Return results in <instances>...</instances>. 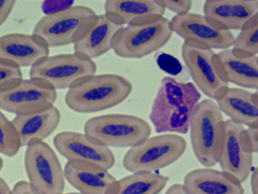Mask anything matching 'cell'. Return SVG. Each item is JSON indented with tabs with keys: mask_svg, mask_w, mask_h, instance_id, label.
I'll return each mask as SVG.
<instances>
[{
	"mask_svg": "<svg viewBox=\"0 0 258 194\" xmlns=\"http://www.w3.org/2000/svg\"><path fill=\"white\" fill-rule=\"evenodd\" d=\"M200 99L201 94L193 83L163 78L149 115L156 132L187 133Z\"/></svg>",
	"mask_w": 258,
	"mask_h": 194,
	"instance_id": "1",
	"label": "cell"
},
{
	"mask_svg": "<svg viewBox=\"0 0 258 194\" xmlns=\"http://www.w3.org/2000/svg\"><path fill=\"white\" fill-rule=\"evenodd\" d=\"M132 91L130 81L121 75H94L69 89L64 102L74 112L96 113L120 105Z\"/></svg>",
	"mask_w": 258,
	"mask_h": 194,
	"instance_id": "2",
	"label": "cell"
},
{
	"mask_svg": "<svg viewBox=\"0 0 258 194\" xmlns=\"http://www.w3.org/2000/svg\"><path fill=\"white\" fill-rule=\"evenodd\" d=\"M222 112L213 99L198 104L191 118L189 129L191 144L198 161L204 167L218 163L225 136Z\"/></svg>",
	"mask_w": 258,
	"mask_h": 194,
	"instance_id": "3",
	"label": "cell"
},
{
	"mask_svg": "<svg viewBox=\"0 0 258 194\" xmlns=\"http://www.w3.org/2000/svg\"><path fill=\"white\" fill-rule=\"evenodd\" d=\"M97 16L89 7L71 6L43 16L32 34L49 48L75 44L88 31Z\"/></svg>",
	"mask_w": 258,
	"mask_h": 194,
	"instance_id": "4",
	"label": "cell"
},
{
	"mask_svg": "<svg viewBox=\"0 0 258 194\" xmlns=\"http://www.w3.org/2000/svg\"><path fill=\"white\" fill-rule=\"evenodd\" d=\"M85 133L107 147L132 148L150 137L151 128L141 117L109 114L91 118L85 122Z\"/></svg>",
	"mask_w": 258,
	"mask_h": 194,
	"instance_id": "5",
	"label": "cell"
},
{
	"mask_svg": "<svg viewBox=\"0 0 258 194\" xmlns=\"http://www.w3.org/2000/svg\"><path fill=\"white\" fill-rule=\"evenodd\" d=\"M186 149L185 138L176 134L149 137L128 150L123 157V166L132 173L155 172L178 160Z\"/></svg>",
	"mask_w": 258,
	"mask_h": 194,
	"instance_id": "6",
	"label": "cell"
},
{
	"mask_svg": "<svg viewBox=\"0 0 258 194\" xmlns=\"http://www.w3.org/2000/svg\"><path fill=\"white\" fill-rule=\"evenodd\" d=\"M93 61L76 53L48 56L31 68L30 78L54 90L71 89L95 75Z\"/></svg>",
	"mask_w": 258,
	"mask_h": 194,
	"instance_id": "7",
	"label": "cell"
},
{
	"mask_svg": "<svg viewBox=\"0 0 258 194\" xmlns=\"http://www.w3.org/2000/svg\"><path fill=\"white\" fill-rule=\"evenodd\" d=\"M181 53L194 84L210 99H220L229 87L218 55L212 48L191 41H184Z\"/></svg>",
	"mask_w": 258,
	"mask_h": 194,
	"instance_id": "8",
	"label": "cell"
},
{
	"mask_svg": "<svg viewBox=\"0 0 258 194\" xmlns=\"http://www.w3.org/2000/svg\"><path fill=\"white\" fill-rule=\"evenodd\" d=\"M172 34L170 21L164 16L145 24L126 25L119 31L112 50L123 59H140L167 44Z\"/></svg>",
	"mask_w": 258,
	"mask_h": 194,
	"instance_id": "9",
	"label": "cell"
},
{
	"mask_svg": "<svg viewBox=\"0 0 258 194\" xmlns=\"http://www.w3.org/2000/svg\"><path fill=\"white\" fill-rule=\"evenodd\" d=\"M24 165L29 183L40 194H63L66 177L57 155L47 143L27 147Z\"/></svg>",
	"mask_w": 258,
	"mask_h": 194,
	"instance_id": "10",
	"label": "cell"
},
{
	"mask_svg": "<svg viewBox=\"0 0 258 194\" xmlns=\"http://www.w3.org/2000/svg\"><path fill=\"white\" fill-rule=\"evenodd\" d=\"M225 136L218 163L222 172L243 183L252 170L253 152L245 127L225 121Z\"/></svg>",
	"mask_w": 258,
	"mask_h": 194,
	"instance_id": "11",
	"label": "cell"
},
{
	"mask_svg": "<svg viewBox=\"0 0 258 194\" xmlns=\"http://www.w3.org/2000/svg\"><path fill=\"white\" fill-rule=\"evenodd\" d=\"M56 90L33 80H21L0 91V109L16 115L29 114L54 106Z\"/></svg>",
	"mask_w": 258,
	"mask_h": 194,
	"instance_id": "12",
	"label": "cell"
},
{
	"mask_svg": "<svg viewBox=\"0 0 258 194\" xmlns=\"http://www.w3.org/2000/svg\"><path fill=\"white\" fill-rule=\"evenodd\" d=\"M170 24L173 32L185 41H194L212 50H225L234 43L235 38L231 31L200 14L189 12L174 16Z\"/></svg>",
	"mask_w": 258,
	"mask_h": 194,
	"instance_id": "13",
	"label": "cell"
},
{
	"mask_svg": "<svg viewBox=\"0 0 258 194\" xmlns=\"http://www.w3.org/2000/svg\"><path fill=\"white\" fill-rule=\"evenodd\" d=\"M53 142L59 153L68 161L94 164L108 170L116 163L110 148L85 133L62 131L55 136Z\"/></svg>",
	"mask_w": 258,
	"mask_h": 194,
	"instance_id": "14",
	"label": "cell"
},
{
	"mask_svg": "<svg viewBox=\"0 0 258 194\" xmlns=\"http://www.w3.org/2000/svg\"><path fill=\"white\" fill-rule=\"evenodd\" d=\"M204 11L208 19L230 31L258 22L257 0H207Z\"/></svg>",
	"mask_w": 258,
	"mask_h": 194,
	"instance_id": "15",
	"label": "cell"
},
{
	"mask_svg": "<svg viewBox=\"0 0 258 194\" xmlns=\"http://www.w3.org/2000/svg\"><path fill=\"white\" fill-rule=\"evenodd\" d=\"M48 55L49 47L33 34L10 33L0 36V61L16 68H32Z\"/></svg>",
	"mask_w": 258,
	"mask_h": 194,
	"instance_id": "16",
	"label": "cell"
},
{
	"mask_svg": "<svg viewBox=\"0 0 258 194\" xmlns=\"http://www.w3.org/2000/svg\"><path fill=\"white\" fill-rule=\"evenodd\" d=\"M64 174L71 185L83 194H116L118 187L109 170L94 164L68 161Z\"/></svg>",
	"mask_w": 258,
	"mask_h": 194,
	"instance_id": "17",
	"label": "cell"
},
{
	"mask_svg": "<svg viewBox=\"0 0 258 194\" xmlns=\"http://www.w3.org/2000/svg\"><path fill=\"white\" fill-rule=\"evenodd\" d=\"M123 27L105 13L98 15L88 31L74 44L75 53L92 61L102 56L113 48Z\"/></svg>",
	"mask_w": 258,
	"mask_h": 194,
	"instance_id": "18",
	"label": "cell"
},
{
	"mask_svg": "<svg viewBox=\"0 0 258 194\" xmlns=\"http://www.w3.org/2000/svg\"><path fill=\"white\" fill-rule=\"evenodd\" d=\"M61 113L54 106L29 114L18 115L12 120L21 147L43 142L58 127Z\"/></svg>",
	"mask_w": 258,
	"mask_h": 194,
	"instance_id": "19",
	"label": "cell"
},
{
	"mask_svg": "<svg viewBox=\"0 0 258 194\" xmlns=\"http://www.w3.org/2000/svg\"><path fill=\"white\" fill-rule=\"evenodd\" d=\"M106 15L123 26L145 24L163 17V0H108Z\"/></svg>",
	"mask_w": 258,
	"mask_h": 194,
	"instance_id": "20",
	"label": "cell"
},
{
	"mask_svg": "<svg viewBox=\"0 0 258 194\" xmlns=\"http://www.w3.org/2000/svg\"><path fill=\"white\" fill-rule=\"evenodd\" d=\"M183 185L189 194H244L242 183L212 168H199L185 175Z\"/></svg>",
	"mask_w": 258,
	"mask_h": 194,
	"instance_id": "21",
	"label": "cell"
},
{
	"mask_svg": "<svg viewBox=\"0 0 258 194\" xmlns=\"http://www.w3.org/2000/svg\"><path fill=\"white\" fill-rule=\"evenodd\" d=\"M217 105L230 120L248 126H258V94L243 88L231 87L219 99Z\"/></svg>",
	"mask_w": 258,
	"mask_h": 194,
	"instance_id": "22",
	"label": "cell"
},
{
	"mask_svg": "<svg viewBox=\"0 0 258 194\" xmlns=\"http://www.w3.org/2000/svg\"><path fill=\"white\" fill-rule=\"evenodd\" d=\"M228 82L243 88L258 87V58L234 52L228 48L218 53Z\"/></svg>",
	"mask_w": 258,
	"mask_h": 194,
	"instance_id": "23",
	"label": "cell"
},
{
	"mask_svg": "<svg viewBox=\"0 0 258 194\" xmlns=\"http://www.w3.org/2000/svg\"><path fill=\"white\" fill-rule=\"evenodd\" d=\"M169 178L156 172H136L118 181L116 194H159Z\"/></svg>",
	"mask_w": 258,
	"mask_h": 194,
	"instance_id": "24",
	"label": "cell"
},
{
	"mask_svg": "<svg viewBox=\"0 0 258 194\" xmlns=\"http://www.w3.org/2000/svg\"><path fill=\"white\" fill-rule=\"evenodd\" d=\"M21 148L19 137L12 121L0 110V154L13 158Z\"/></svg>",
	"mask_w": 258,
	"mask_h": 194,
	"instance_id": "25",
	"label": "cell"
},
{
	"mask_svg": "<svg viewBox=\"0 0 258 194\" xmlns=\"http://www.w3.org/2000/svg\"><path fill=\"white\" fill-rule=\"evenodd\" d=\"M232 50L246 55H257L258 53V22L242 29L234 38Z\"/></svg>",
	"mask_w": 258,
	"mask_h": 194,
	"instance_id": "26",
	"label": "cell"
},
{
	"mask_svg": "<svg viewBox=\"0 0 258 194\" xmlns=\"http://www.w3.org/2000/svg\"><path fill=\"white\" fill-rule=\"evenodd\" d=\"M23 79L20 68L0 61V91Z\"/></svg>",
	"mask_w": 258,
	"mask_h": 194,
	"instance_id": "27",
	"label": "cell"
},
{
	"mask_svg": "<svg viewBox=\"0 0 258 194\" xmlns=\"http://www.w3.org/2000/svg\"><path fill=\"white\" fill-rule=\"evenodd\" d=\"M166 9L176 13V15L189 13L192 2L190 0H163Z\"/></svg>",
	"mask_w": 258,
	"mask_h": 194,
	"instance_id": "28",
	"label": "cell"
},
{
	"mask_svg": "<svg viewBox=\"0 0 258 194\" xmlns=\"http://www.w3.org/2000/svg\"><path fill=\"white\" fill-rule=\"evenodd\" d=\"M16 3V2L13 0H0V27L8 20Z\"/></svg>",
	"mask_w": 258,
	"mask_h": 194,
	"instance_id": "29",
	"label": "cell"
},
{
	"mask_svg": "<svg viewBox=\"0 0 258 194\" xmlns=\"http://www.w3.org/2000/svg\"><path fill=\"white\" fill-rule=\"evenodd\" d=\"M12 190L13 194H40L32 186L29 181H26L16 182Z\"/></svg>",
	"mask_w": 258,
	"mask_h": 194,
	"instance_id": "30",
	"label": "cell"
},
{
	"mask_svg": "<svg viewBox=\"0 0 258 194\" xmlns=\"http://www.w3.org/2000/svg\"><path fill=\"white\" fill-rule=\"evenodd\" d=\"M246 132L253 153L257 154L258 152V126H248L246 129Z\"/></svg>",
	"mask_w": 258,
	"mask_h": 194,
	"instance_id": "31",
	"label": "cell"
},
{
	"mask_svg": "<svg viewBox=\"0 0 258 194\" xmlns=\"http://www.w3.org/2000/svg\"><path fill=\"white\" fill-rule=\"evenodd\" d=\"M250 188L252 194H258V171L255 168L250 173Z\"/></svg>",
	"mask_w": 258,
	"mask_h": 194,
	"instance_id": "32",
	"label": "cell"
},
{
	"mask_svg": "<svg viewBox=\"0 0 258 194\" xmlns=\"http://www.w3.org/2000/svg\"><path fill=\"white\" fill-rule=\"evenodd\" d=\"M165 194H189L182 184L175 183L170 186Z\"/></svg>",
	"mask_w": 258,
	"mask_h": 194,
	"instance_id": "33",
	"label": "cell"
},
{
	"mask_svg": "<svg viewBox=\"0 0 258 194\" xmlns=\"http://www.w3.org/2000/svg\"><path fill=\"white\" fill-rule=\"evenodd\" d=\"M0 194H13V190H11L8 182L1 177H0Z\"/></svg>",
	"mask_w": 258,
	"mask_h": 194,
	"instance_id": "34",
	"label": "cell"
},
{
	"mask_svg": "<svg viewBox=\"0 0 258 194\" xmlns=\"http://www.w3.org/2000/svg\"><path fill=\"white\" fill-rule=\"evenodd\" d=\"M4 162L3 159L0 157V171L2 170V168L4 167Z\"/></svg>",
	"mask_w": 258,
	"mask_h": 194,
	"instance_id": "35",
	"label": "cell"
},
{
	"mask_svg": "<svg viewBox=\"0 0 258 194\" xmlns=\"http://www.w3.org/2000/svg\"><path fill=\"white\" fill-rule=\"evenodd\" d=\"M63 194H83V193L78 192V191H77V192H70V193H63Z\"/></svg>",
	"mask_w": 258,
	"mask_h": 194,
	"instance_id": "36",
	"label": "cell"
}]
</instances>
